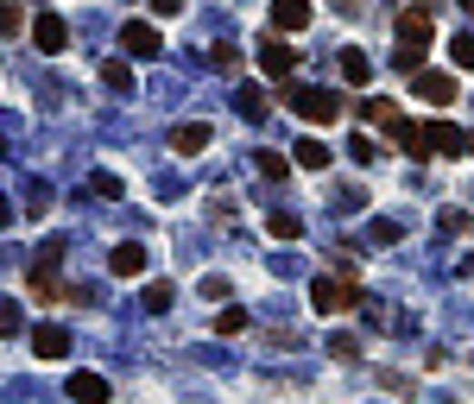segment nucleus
<instances>
[{
  "label": "nucleus",
  "mask_w": 474,
  "mask_h": 404,
  "mask_svg": "<svg viewBox=\"0 0 474 404\" xmlns=\"http://www.w3.org/2000/svg\"><path fill=\"white\" fill-rule=\"evenodd\" d=\"M102 83H108V89H120V95H126V89H133V70H126L120 57H108V64H102Z\"/></svg>",
  "instance_id": "4be33fe9"
},
{
  "label": "nucleus",
  "mask_w": 474,
  "mask_h": 404,
  "mask_svg": "<svg viewBox=\"0 0 474 404\" xmlns=\"http://www.w3.org/2000/svg\"><path fill=\"white\" fill-rule=\"evenodd\" d=\"M469 145H474V139H469Z\"/></svg>",
  "instance_id": "f704fd0d"
},
{
  "label": "nucleus",
  "mask_w": 474,
  "mask_h": 404,
  "mask_svg": "<svg viewBox=\"0 0 474 404\" xmlns=\"http://www.w3.org/2000/svg\"><path fill=\"white\" fill-rule=\"evenodd\" d=\"M285 102H291V114H298V121H310V127L342 121V95H336V89H291Z\"/></svg>",
  "instance_id": "f03ea898"
},
{
  "label": "nucleus",
  "mask_w": 474,
  "mask_h": 404,
  "mask_svg": "<svg viewBox=\"0 0 474 404\" xmlns=\"http://www.w3.org/2000/svg\"><path fill=\"white\" fill-rule=\"evenodd\" d=\"M430 152L437 158H456V152H469V133L449 127V121H430Z\"/></svg>",
  "instance_id": "ddd939ff"
},
{
  "label": "nucleus",
  "mask_w": 474,
  "mask_h": 404,
  "mask_svg": "<svg viewBox=\"0 0 474 404\" xmlns=\"http://www.w3.org/2000/svg\"><path fill=\"white\" fill-rule=\"evenodd\" d=\"M120 51H126V57H139V64H152V57L165 51V38H158V25H152V19H126V25H120Z\"/></svg>",
  "instance_id": "7ed1b4c3"
},
{
  "label": "nucleus",
  "mask_w": 474,
  "mask_h": 404,
  "mask_svg": "<svg viewBox=\"0 0 474 404\" xmlns=\"http://www.w3.org/2000/svg\"><path fill=\"white\" fill-rule=\"evenodd\" d=\"M19 329H25V316H19V303H0V341H6V335H19Z\"/></svg>",
  "instance_id": "bb28decb"
},
{
  "label": "nucleus",
  "mask_w": 474,
  "mask_h": 404,
  "mask_svg": "<svg viewBox=\"0 0 474 404\" xmlns=\"http://www.w3.org/2000/svg\"><path fill=\"white\" fill-rule=\"evenodd\" d=\"M70 399L76 404H108L115 399V386H108L102 373H70Z\"/></svg>",
  "instance_id": "f8f14e48"
},
{
  "label": "nucleus",
  "mask_w": 474,
  "mask_h": 404,
  "mask_svg": "<svg viewBox=\"0 0 474 404\" xmlns=\"http://www.w3.org/2000/svg\"><path fill=\"white\" fill-rule=\"evenodd\" d=\"M171 145H177V152H203V145H209V127H203V121H184V127H171Z\"/></svg>",
  "instance_id": "dca6fc26"
},
{
  "label": "nucleus",
  "mask_w": 474,
  "mask_h": 404,
  "mask_svg": "<svg viewBox=\"0 0 474 404\" xmlns=\"http://www.w3.org/2000/svg\"><path fill=\"white\" fill-rule=\"evenodd\" d=\"M449 64H456V70H474V32H462V38L449 44Z\"/></svg>",
  "instance_id": "b1692460"
},
{
  "label": "nucleus",
  "mask_w": 474,
  "mask_h": 404,
  "mask_svg": "<svg viewBox=\"0 0 474 404\" xmlns=\"http://www.w3.org/2000/svg\"><path fill=\"white\" fill-rule=\"evenodd\" d=\"M411 95L449 108V102H456V76H449V70H411Z\"/></svg>",
  "instance_id": "20e7f679"
},
{
  "label": "nucleus",
  "mask_w": 474,
  "mask_h": 404,
  "mask_svg": "<svg viewBox=\"0 0 474 404\" xmlns=\"http://www.w3.org/2000/svg\"><path fill=\"white\" fill-rule=\"evenodd\" d=\"M57 260H64V241H57V234H51V241H45V247H38V260H32V266L57 271Z\"/></svg>",
  "instance_id": "cd10ccee"
},
{
  "label": "nucleus",
  "mask_w": 474,
  "mask_h": 404,
  "mask_svg": "<svg viewBox=\"0 0 474 404\" xmlns=\"http://www.w3.org/2000/svg\"><path fill=\"white\" fill-rule=\"evenodd\" d=\"M329 158H336V152H329L323 139H310V133L291 145V164H304V171H329Z\"/></svg>",
  "instance_id": "4468645a"
},
{
  "label": "nucleus",
  "mask_w": 474,
  "mask_h": 404,
  "mask_svg": "<svg viewBox=\"0 0 474 404\" xmlns=\"http://www.w3.org/2000/svg\"><path fill=\"white\" fill-rule=\"evenodd\" d=\"M240 329H247V310H235V303H228V310L216 316V335H240Z\"/></svg>",
  "instance_id": "a878e982"
},
{
  "label": "nucleus",
  "mask_w": 474,
  "mask_h": 404,
  "mask_svg": "<svg viewBox=\"0 0 474 404\" xmlns=\"http://www.w3.org/2000/svg\"><path fill=\"white\" fill-rule=\"evenodd\" d=\"M348 152H355V164H373V158H379V145H373V139H360V133H355V145H348Z\"/></svg>",
  "instance_id": "c756f323"
},
{
  "label": "nucleus",
  "mask_w": 474,
  "mask_h": 404,
  "mask_svg": "<svg viewBox=\"0 0 474 404\" xmlns=\"http://www.w3.org/2000/svg\"><path fill=\"white\" fill-rule=\"evenodd\" d=\"M171 297H177V284H171V278H152V284H146V297H139V303H146V310H152V316H158V310H171Z\"/></svg>",
  "instance_id": "a211bd4d"
},
{
  "label": "nucleus",
  "mask_w": 474,
  "mask_h": 404,
  "mask_svg": "<svg viewBox=\"0 0 474 404\" xmlns=\"http://www.w3.org/2000/svg\"><path fill=\"white\" fill-rule=\"evenodd\" d=\"M253 57H259V70H266V76H278V83H285V76L298 70V51H291V44H285L278 32H272V38H266V44H259Z\"/></svg>",
  "instance_id": "0eeeda50"
},
{
  "label": "nucleus",
  "mask_w": 474,
  "mask_h": 404,
  "mask_svg": "<svg viewBox=\"0 0 474 404\" xmlns=\"http://www.w3.org/2000/svg\"><path fill=\"white\" fill-rule=\"evenodd\" d=\"M146 266H152V253H146L139 241H120L115 253H108V271H115V278H146Z\"/></svg>",
  "instance_id": "6e6552de"
},
{
  "label": "nucleus",
  "mask_w": 474,
  "mask_h": 404,
  "mask_svg": "<svg viewBox=\"0 0 474 404\" xmlns=\"http://www.w3.org/2000/svg\"><path fill=\"white\" fill-rule=\"evenodd\" d=\"M360 114H367V121H379V127H392V121H398V108H392L386 95H367V102H360Z\"/></svg>",
  "instance_id": "412c9836"
},
{
  "label": "nucleus",
  "mask_w": 474,
  "mask_h": 404,
  "mask_svg": "<svg viewBox=\"0 0 474 404\" xmlns=\"http://www.w3.org/2000/svg\"><path fill=\"white\" fill-rule=\"evenodd\" d=\"M329 354H336V360H355V354H360L355 335H336V341H329Z\"/></svg>",
  "instance_id": "7c9ffc66"
},
{
  "label": "nucleus",
  "mask_w": 474,
  "mask_h": 404,
  "mask_svg": "<svg viewBox=\"0 0 474 404\" xmlns=\"http://www.w3.org/2000/svg\"><path fill=\"white\" fill-rule=\"evenodd\" d=\"M235 108H240V114H247V121H266V114H272V95H266L259 83H247V89H240V95H235Z\"/></svg>",
  "instance_id": "2eb2a0df"
},
{
  "label": "nucleus",
  "mask_w": 474,
  "mask_h": 404,
  "mask_svg": "<svg viewBox=\"0 0 474 404\" xmlns=\"http://www.w3.org/2000/svg\"><path fill=\"white\" fill-rule=\"evenodd\" d=\"M456 6H474V0H456Z\"/></svg>",
  "instance_id": "72a5a7b5"
},
{
  "label": "nucleus",
  "mask_w": 474,
  "mask_h": 404,
  "mask_svg": "<svg viewBox=\"0 0 474 404\" xmlns=\"http://www.w3.org/2000/svg\"><path fill=\"white\" fill-rule=\"evenodd\" d=\"M32 44H38V51H64V44H70V25H64L57 13H38V19H32Z\"/></svg>",
  "instance_id": "9b49d317"
},
{
  "label": "nucleus",
  "mask_w": 474,
  "mask_h": 404,
  "mask_svg": "<svg viewBox=\"0 0 474 404\" xmlns=\"http://www.w3.org/2000/svg\"><path fill=\"white\" fill-rule=\"evenodd\" d=\"M342 76H348V83H367V76H373V64H367L360 51H342Z\"/></svg>",
  "instance_id": "5701e85b"
},
{
  "label": "nucleus",
  "mask_w": 474,
  "mask_h": 404,
  "mask_svg": "<svg viewBox=\"0 0 474 404\" xmlns=\"http://www.w3.org/2000/svg\"><path fill=\"white\" fill-rule=\"evenodd\" d=\"M89 190H96V196H120V177H108V171H96V177H89Z\"/></svg>",
  "instance_id": "c85d7f7f"
},
{
  "label": "nucleus",
  "mask_w": 474,
  "mask_h": 404,
  "mask_svg": "<svg viewBox=\"0 0 474 404\" xmlns=\"http://www.w3.org/2000/svg\"><path fill=\"white\" fill-rule=\"evenodd\" d=\"M392 139H398L405 158H437V152H430V121H405V114H398V121H392Z\"/></svg>",
  "instance_id": "423d86ee"
},
{
  "label": "nucleus",
  "mask_w": 474,
  "mask_h": 404,
  "mask_svg": "<svg viewBox=\"0 0 474 404\" xmlns=\"http://www.w3.org/2000/svg\"><path fill=\"white\" fill-rule=\"evenodd\" d=\"M0 228H13V202L6 196H0Z\"/></svg>",
  "instance_id": "473e14b6"
},
{
  "label": "nucleus",
  "mask_w": 474,
  "mask_h": 404,
  "mask_svg": "<svg viewBox=\"0 0 474 404\" xmlns=\"http://www.w3.org/2000/svg\"><path fill=\"white\" fill-rule=\"evenodd\" d=\"M32 354H38V360H64V354H70V329L38 322V329H32Z\"/></svg>",
  "instance_id": "1a4fd4ad"
},
{
  "label": "nucleus",
  "mask_w": 474,
  "mask_h": 404,
  "mask_svg": "<svg viewBox=\"0 0 474 404\" xmlns=\"http://www.w3.org/2000/svg\"><path fill=\"white\" fill-rule=\"evenodd\" d=\"M152 13H158V19H177V13H184V0H152Z\"/></svg>",
  "instance_id": "2f4dec72"
},
{
  "label": "nucleus",
  "mask_w": 474,
  "mask_h": 404,
  "mask_svg": "<svg viewBox=\"0 0 474 404\" xmlns=\"http://www.w3.org/2000/svg\"><path fill=\"white\" fill-rule=\"evenodd\" d=\"M13 32H25V13L13 0H0V38H13Z\"/></svg>",
  "instance_id": "393cba45"
},
{
  "label": "nucleus",
  "mask_w": 474,
  "mask_h": 404,
  "mask_svg": "<svg viewBox=\"0 0 474 404\" xmlns=\"http://www.w3.org/2000/svg\"><path fill=\"white\" fill-rule=\"evenodd\" d=\"M304 25H310V0H272V32L278 38H291Z\"/></svg>",
  "instance_id": "9d476101"
},
{
  "label": "nucleus",
  "mask_w": 474,
  "mask_h": 404,
  "mask_svg": "<svg viewBox=\"0 0 474 404\" xmlns=\"http://www.w3.org/2000/svg\"><path fill=\"white\" fill-rule=\"evenodd\" d=\"M424 51H430V6L418 0V6L398 13V51H392V64L398 70H424Z\"/></svg>",
  "instance_id": "f257e3e1"
},
{
  "label": "nucleus",
  "mask_w": 474,
  "mask_h": 404,
  "mask_svg": "<svg viewBox=\"0 0 474 404\" xmlns=\"http://www.w3.org/2000/svg\"><path fill=\"white\" fill-rule=\"evenodd\" d=\"M259 177H266V183H285V177H291V158H285V152H259Z\"/></svg>",
  "instance_id": "6ab92c4d"
},
{
  "label": "nucleus",
  "mask_w": 474,
  "mask_h": 404,
  "mask_svg": "<svg viewBox=\"0 0 474 404\" xmlns=\"http://www.w3.org/2000/svg\"><path fill=\"white\" fill-rule=\"evenodd\" d=\"M310 297H317L323 316H342V310H355V303H360V291H355V284H342V278H317Z\"/></svg>",
  "instance_id": "39448f33"
},
{
  "label": "nucleus",
  "mask_w": 474,
  "mask_h": 404,
  "mask_svg": "<svg viewBox=\"0 0 474 404\" xmlns=\"http://www.w3.org/2000/svg\"><path fill=\"white\" fill-rule=\"evenodd\" d=\"M209 64H216L222 76H240V70H247V57H240V44H216V57H209Z\"/></svg>",
  "instance_id": "aec40b11"
},
{
  "label": "nucleus",
  "mask_w": 474,
  "mask_h": 404,
  "mask_svg": "<svg viewBox=\"0 0 474 404\" xmlns=\"http://www.w3.org/2000/svg\"><path fill=\"white\" fill-rule=\"evenodd\" d=\"M266 234H272V241H298V234H304V222H298L291 209H272V215H266Z\"/></svg>",
  "instance_id": "f3484780"
}]
</instances>
